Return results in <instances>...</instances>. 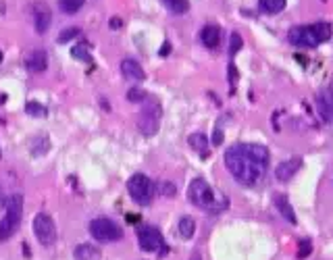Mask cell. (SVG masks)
I'll return each instance as SVG.
<instances>
[{
	"label": "cell",
	"instance_id": "obj_1",
	"mask_svg": "<svg viewBox=\"0 0 333 260\" xmlns=\"http://www.w3.org/2000/svg\"><path fill=\"white\" fill-rule=\"evenodd\" d=\"M225 167L241 185H256L269 167V150L260 144H236L225 150Z\"/></svg>",
	"mask_w": 333,
	"mask_h": 260
},
{
	"label": "cell",
	"instance_id": "obj_2",
	"mask_svg": "<svg viewBox=\"0 0 333 260\" xmlns=\"http://www.w3.org/2000/svg\"><path fill=\"white\" fill-rule=\"evenodd\" d=\"M188 198L191 204L198 208H204L208 213H223L227 208V198H217L213 187H210L204 179H194L188 187Z\"/></svg>",
	"mask_w": 333,
	"mask_h": 260
},
{
	"label": "cell",
	"instance_id": "obj_3",
	"mask_svg": "<svg viewBox=\"0 0 333 260\" xmlns=\"http://www.w3.org/2000/svg\"><path fill=\"white\" fill-rule=\"evenodd\" d=\"M23 217V196L21 194H11L4 200V217L0 221V242L13 237L15 231L19 229Z\"/></svg>",
	"mask_w": 333,
	"mask_h": 260
},
{
	"label": "cell",
	"instance_id": "obj_4",
	"mask_svg": "<svg viewBox=\"0 0 333 260\" xmlns=\"http://www.w3.org/2000/svg\"><path fill=\"white\" fill-rule=\"evenodd\" d=\"M160 117H163L160 104L156 102L154 98H148L146 104L142 106V111H140V115H138V129L144 135H154L158 131Z\"/></svg>",
	"mask_w": 333,
	"mask_h": 260
},
{
	"label": "cell",
	"instance_id": "obj_5",
	"mask_svg": "<svg viewBox=\"0 0 333 260\" xmlns=\"http://www.w3.org/2000/svg\"><path fill=\"white\" fill-rule=\"evenodd\" d=\"M127 189L131 194V200L138 202L140 206H148L152 202L154 196V185L150 181V177H146L144 173H136L134 177L127 181Z\"/></svg>",
	"mask_w": 333,
	"mask_h": 260
},
{
	"label": "cell",
	"instance_id": "obj_6",
	"mask_svg": "<svg viewBox=\"0 0 333 260\" xmlns=\"http://www.w3.org/2000/svg\"><path fill=\"white\" fill-rule=\"evenodd\" d=\"M90 233L98 242H119L123 237V229L106 217H98L94 221H90Z\"/></svg>",
	"mask_w": 333,
	"mask_h": 260
},
{
	"label": "cell",
	"instance_id": "obj_7",
	"mask_svg": "<svg viewBox=\"0 0 333 260\" xmlns=\"http://www.w3.org/2000/svg\"><path fill=\"white\" fill-rule=\"evenodd\" d=\"M34 235L42 246H52L56 242V227L52 217L46 213H38L34 217Z\"/></svg>",
	"mask_w": 333,
	"mask_h": 260
},
{
	"label": "cell",
	"instance_id": "obj_8",
	"mask_svg": "<svg viewBox=\"0 0 333 260\" xmlns=\"http://www.w3.org/2000/svg\"><path fill=\"white\" fill-rule=\"evenodd\" d=\"M138 233V242H140V248L144 250V252H156V250L163 248V235H160V231L156 227L152 225H142L136 229Z\"/></svg>",
	"mask_w": 333,
	"mask_h": 260
},
{
	"label": "cell",
	"instance_id": "obj_9",
	"mask_svg": "<svg viewBox=\"0 0 333 260\" xmlns=\"http://www.w3.org/2000/svg\"><path fill=\"white\" fill-rule=\"evenodd\" d=\"M287 40H289V44H294L298 48H317L321 44L310 25H296V27H291L289 32H287Z\"/></svg>",
	"mask_w": 333,
	"mask_h": 260
},
{
	"label": "cell",
	"instance_id": "obj_10",
	"mask_svg": "<svg viewBox=\"0 0 333 260\" xmlns=\"http://www.w3.org/2000/svg\"><path fill=\"white\" fill-rule=\"evenodd\" d=\"M50 23H52V13H50V6L46 2H36L34 4V27L38 34H46Z\"/></svg>",
	"mask_w": 333,
	"mask_h": 260
},
{
	"label": "cell",
	"instance_id": "obj_11",
	"mask_svg": "<svg viewBox=\"0 0 333 260\" xmlns=\"http://www.w3.org/2000/svg\"><path fill=\"white\" fill-rule=\"evenodd\" d=\"M317 111L325 123H333V92L329 87L317 94Z\"/></svg>",
	"mask_w": 333,
	"mask_h": 260
},
{
	"label": "cell",
	"instance_id": "obj_12",
	"mask_svg": "<svg viewBox=\"0 0 333 260\" xmlns=\"http://www.w3.org/2000/svg\"><path fill=\"white\" fill-rule=\"evenodd\" d=\"M302 167V158H289V161H284L277 169H275V177L279 179V181H289L291 177H294Z\"/></svg>",
	"mask_w": 333,
	"mask_h": 260
},
{
	"label": "cell",
	"instance_id": "obj_13",
	"mask_svg": "<svg viewBox=\"0 0 333 260\" xmlns=\"http://www.w3.org/2000/svg\"><path fill=\"white\" fill-rule=\"evenodd\" d=\"M121 73H123L127 79H138V82L146 79L142 65H140L138 61H134V58H123V61H121Z\"/></svg>",
	"mask_w": 333,
	"mask_h": 260
},
{
	"label": "cell",
	"instance_id": "obj_14",
	"mask_svg": "<svg viewBox=\"0 0 333 260\" xmlns=\"http://www.w3.org/2000/svg\"><path fill=\"white\" fill-rule=\"evenodd\" d=\"M25 67H27L32 73H42V71H46V67H48V56H46V52H44V50H34V52L27 56Z\"/></svg>",
	"mask_w": 333,
	"mask_h": 260
},
{
	"label": "cell",
	"instance_id": "obj_15",
	"mask_svg": "<svg viewBox=\"0 0 333 260\" xmlns=\"http://www.w3.org/2000/svg\"><path fill=\"white\" fill-rule=\"evenodd\" d=\"M200 40L206 48H217L221 42V27L219 25H204L200 32Z\"/></svg>",
	"mask_w": 333,
	"mask_h": 260
},
{
	"label": "cell",
	"instance_id": "obj_16",
	"mask_svg": "<svg viewBox=\"0 0 333 260\" xmlns=\"http://www.w3.org/2000/svg\"><path fill=\"white\" fill-rule=\"evenodd\" d=\"M275 206H277L279 215L284 217L287 223H291V225L296 223V213H294V208H291V204L287 202V198H285L284 194H277V196H275Z\"/></svg>",
	"mask_w": 333,
	"mask_h": 260
},
{
	"label": "cell",
	"instance_id": "obj_17",
	"mask_svg": "<svg viewBox=\"0 0 333 260\" xmlns=\"http://www.w3.org/2000/svg\"><path fill=\"white\" fill-rule=\"evenodd\" d=\"M73 254L75 260H100V250L92 244H79Z\"/></svg>",
	"mask_w": 333,
	"mask_h": 260
},
{
	"label": "cell",
	"instance_id": "obj_18",
	"mask_svg": "<svg viewBox=\"0 0 333 260\" xmlns=\"http://www.w3.org/2000/svg\"><path fill=\"white\" fill-rule=\"evenodd\" d=\"M188 144L196 150L198 154H202V156H208V139L204 133H191L188 137Z\"/></svg>",
	"mask_w": 333,
	"mask_h": 260
},
{
	"label": "cell",
	"instance_id": "obj_19",
	"mask_svg": "<svg viewBox=\"0 0 333 260\" xmlns=\"http://www.w3.org/2000/svg\"><path fill=\"white\" fill-rule=\"evenodd\" d=\"M287 0H258V6L265 15H277L285 8Z\"/></svg>",
	"mask_w": 333,
	"mask_h": 260
},
{
	"label": "cell",
	"instance_id": "obj_20",
	"mask_svg": "<svg viewBox=\"0 0 333 260\" xmlns=\"http://www.w3.org/2000/svg\"><path fill=\"white\" fill-rule=\"evenodd\" d=\"M163 4L173 15H184L190 11V0H163Z\"/></svg>",
	"mask_w": 333,
	"mask_h": 260
},
{
	"label": "cell",
	"instance_id": "obj_21",
	"mask_svg": "<svg viewBox=\"0 0 333 260\" xmlns=\"http://www.w3.org/2000/svg\"><path fill=\"white\" fill-rule=\"evenodd\" d=\"M310 27H312V32H315V36H317L319 42H327V40L331 38V34H333L331 25H329V23H325V21H321V23H312Z\"/></svg>",
	"mask_w": 333,
	"mask_h": 260
},
{
	"label": "cell",
	"instance_id": "obj_22",
	"mask_svg": "<svg viewBox=\"0 0 333 260\" xmlns=\"http://www.w3.org/2000/svg\"><path fill=\"white\" fill-rule=\"evenodd\" d=\"M194 231H196V221L191 217H181V221H179V233H181V237H186V239H190L191 235H194Z\"/></svg>",
	"mask_w": 333,
	"mask_h": 260
},
{
	"label": "cell",
	"instance_id": "obj_23",
	"mask_svg": "<svg viewBox=\"0 0 333 260\" xmlns=\"http://www.w3.org/2000/svg\"><path fill=\"white\" fill-rule=\"evenodd\" d=\"M84 2L86 0H58V6H60V11H65L67 15H73L84 6Z\"/></svg>",
	"mask_w": 333,
	"mask_h": 260
},
{
	"label": "cell",
	"instance_id": "obj_24",
	"mask_svg": "<svg viewBox=\"0 0 333 260\" xmlns=\"http://www.w3.org/2000/svg\"><path fill=\"white\" fill-rule=\"evenodd\" d=\"M25 113L32 115V117H46V106L40 104V102H27L25 104Z\"/></svg>",
	"mask_w": 333,
	"mask_h": 260
},
{
	"label": "cell",
	"instance_id": "obj_25",
	"mask_svg": "<svg viewBox=\"0 0 333 260\" xmlns=\"http://www.w3.org/2000/svg\"><path fill=\"white\" fill-rule=\"evenodd\" d=\"M79 36V27H67L63 29V32L58 34V44H67V42H71L73 38Z\"/></svg>",
	"mask_w": 333,
	"mask_h": 260
},
{
	"label": "cell",
	"instance_id": "obj_26",
	"mask_svg": "<svg viewBox=\"0 0 333 260\" xmlns=\"http://www.w3.org/2000/svg\"><path fill=\"white\" fill-rule=\"evenodd\" d=\"M241 46H244V40H241V36L238 32H234V34H231V38H229V54L236 56V52Z\"/></svg>",
	"mask_w": 333,
	"mask_h": 260
},
{
	"label": "cell",
	"instance_id": "obj_27",
	"mask_svg": "<svg viewBox=\"0 0 333 260\" xmlns=\"http://www.w3.org/2000/svg\"><path fill=\"white\" fill-rule=\"evenodd\" d=\"M71 56L79 58V61H90V52H88V46L86 44H77L71 48Z\"/></svg>",
	"mask_w": 333,
	"mask_h": 260
},
{
	"label": "cell",
	"instance_id": "obj_28",
	"mask_svg": "<svg viewBox=\"0 0 333 260\" xmlns=\"http://www.w3.org/2000/svg\"><path fill=\"white\" fill-rule=\"evenodd\" d=\"M127 100H129V102H142V100H146V92L134 87V89H129V92H127Z\"/></svg>",
	"mask_w": 333,
	"mask_h": 260
},
{
	"label": "cell",
	"instance_id": "obj_29",
	"mask_svg": "<svg viewBox=\"0 0 333 260\" xmlns=\"http://www.w3.org/2000/svg\"><path fill=\"white\" fill-rule=\"evenodd\" d=\"M310 252H312V246H310V242H300V248H298V256H300V258H306Z\"/></svg>",
	"mask_w": 333,
	"mask_h": 260
},
{
	"label": "cell",
	"instance_id": "obj_30",
	"mask_svg": "<svg viewBox=\"0 0 333 260\" xmlns=\"http://www.w3.org/2000/svg\"><path fill=\"white\" fill-rule=\"evenodd\" d=\"M213 144H215V146H221V144H223V129H221V127H217V129H215Z\"/></svg>",
	"mask_w": 333,
	"mask_h": 260
},
{
	"label": "cell",
	"instance_id": "obj_31",
	"mask_svg": "<svg viewBox=\"0 0 333 260\" xmlns=\"http://www.w3.org/2000/svg\"><path fill=\"white\" fill-rule=\"evenodd\" d=\"M227 73H229V82H231V84H236V82H238V69H236V65H234V63L229 65Z\"/></svg>",
	"mask_w": 333,
	"mask_h": 260
},
{
	"label": "cell",
	"instance_id": "obj_32",
	"mask_svg": "<svg viewBox=\"0 0 333 260\" xmlns=\"http://www.w3.org/2000/svg\"><path fill=\"white\" fill-rule=\"evenodd\" d=\"M175 192H177V187L173 183H163V194L165 196H175Z\"/></svg>",
	"mask_w": 333,
	"mask_h": 260
},
{
	"label": "cell",
	"instance_id": "obj_33",
	"mask_svg": "<svg viewBox=\"0 0 333 260\" xmlns=\"http://www.w3.org/2000/svg\"><path fill=\"white\" fill-rule=\"evenodd\" d=\"M108 25H110V29H121L123 21H121V17H113V19L108 21Z\"/></svg>",
	"mask_w": 333,
	"mask_h": 260
},
{
	"label": "cell",
	"instance_id": "obj_34",
	"mask_svg": "<svg viewBox=\"0 0 333 260\" xmlns=\"http://www.w3.org/2000/svg\"><path fill=\"white\" fill-rule=\"evenodd\" d=\"M169 50H171V44H169V42H165L163 50H160V54H163V56H165V54H169Z\"/></svg>",
	"mask_w": 333,
	"mask_h": 260
},
{
	"label": "cell",
	"instance_id": "obj_35",
	"mask_svg": "<svg viewBox=\"0 0 333 260\" xmlns=\"http://www.w3.org/2000/svg\"><path fill=\"white\" fill-rule=\"evenodd\" d=\"M4 200H6V196H4V189H2V185H0V204H4Z\"/></svg>",
	"mask_w": 333,
	"mask_h": 260
},
{
	"label": "cell",
	"instance_id": "obj_36",
	"mask_svg": "<svg viewBox=\"0 0 333 260\" xmlns=\"http://www.w3.org/2000/svg\"><path fill=\"white\" fill-rule=\"evenodd\" d=\"M190 260H202V256H200V254H194V256H191Z\"/></svg>",
	"mask_w": 333,
	"mask_h": 260
},
{
	"label": "cell",
	"instance_id": "obj_37",
	"mask_svg": "<svg viewBox=\"0 0 333 260\" xmlns=\"http://www.w3.org/2000/svg\"><path fill=\"white\" fill-rule=\"evenodd\" d=\"M329 89H331V92H333V82H331V86H329Z\"/></svg>",
	"mask_w": 333,
	"mask_h": 260
},
{
	"label": "cell",
	"instance_id": "obj_38",
	"mask_svg": "<svg viewBox=\"0 0 333 260\" xmlns=\"http://www.w3.org/2000/svg\"><path fill=\"white\" fill-rule=\"evenodd\" d=\"M0 63H2V52H0Z\"/></svg>",
	"mask_w": 333,
	"mask_h": 260
},
{
	"label": "cell",
	"instance_id": "obj_39",
	"mask_svg": "<svg viewBox=\"0 0 333 260\" xmlns=\"http://www.w3.org/2000/svg\"><path fill=\"white\" fill-rule=\"evenodd\" d=\"M0 154H2V152H0Z\"/></svg>",
	"mask_w": 333,
	"mask_h": 260
}]
</instances>
